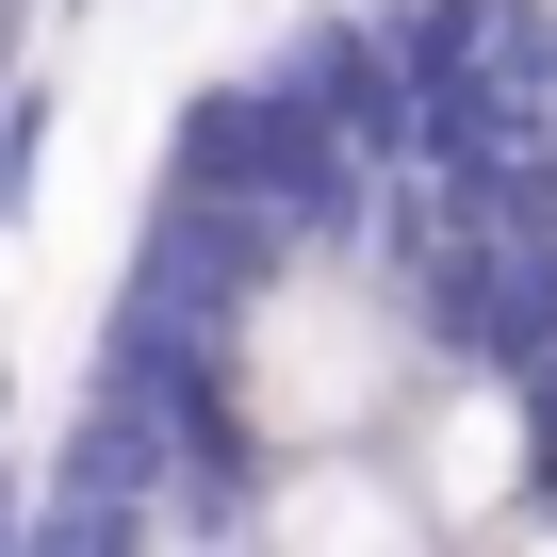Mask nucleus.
Returning a JSON list of instances; mask_svg holds the SVG:
<instances>
[{
	"label": "nucleus",
	"instance_id": "obj_1",
	"mask_svg": "<svg viewBox=\"0 0 557 557\" xmlns=\"http://www.w3.org/2000/svg\"><path fill=\"white\" fill-rule=\"evenodd\" d=\"M246 557H443V524L410 508V475L377 443H329V459H262L246 508H230Z\"/></svg>",
	"mask_w": 557,
	"mask_h": 557
},
{
	"label": "nucleus",
	"instance_id": "obj_2",
	"mask_svg": "<svg viewBox=\"0 0 557 557\" xmlns=\"http://www.w3.org/2000/svg\"><path fill=\"white\" fill-rule=\"evenodd\" d=\"M17 524H34V508H17V410H0V557H17Z\"/></svg>",
	"mask_w": 557,
	"mask_h": 557
}]
</instances>
